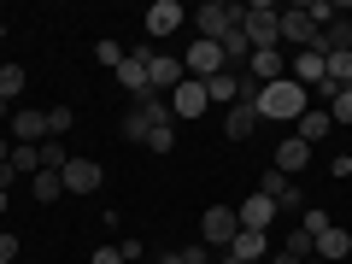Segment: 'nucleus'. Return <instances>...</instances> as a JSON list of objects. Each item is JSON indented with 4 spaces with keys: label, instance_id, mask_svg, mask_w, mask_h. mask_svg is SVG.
I'll return each instance as SVG.
<instances>
[{
    "label": "nucleus",
    "instance_id": "obj_1",
    "mask_svg": "<svg viewBox=\"0 0 352 264\" xmlns=\"http://www.w3.org/2000/svg\"><path fill=\"white\" fill-rule=\"evenodd\" d=\"M305 106H311V94H305L300 82H270V88H258V100H252V112H258V124H300L305 118Z\"/></svg>",
    "mask_w": 352,
    "mask_h": 264
},
{
    "label": "nucleus",
    "instance_id": "obj_2",
    "mask_svg": "<svg viewBox=\"0 0 352 264\" xmlns=\"http://www.w3.org/2000/svg\"><path fill=\"white\" fill-rule=\"evenodd\" d=\"M247 24V0H206L200 12H194V30H200V41H223L229 30Z\"/></svg>",
    "mask_w": 352,
    "mask_h": 264
},
{
    "label": "nucleus",
    "instance_id": "obj_3",
    "mask_svg": "<svg viewBox=\"0 0 352 264\" xmlns=\"http://www.w3.org/2000/svg\"><path fill=\"white\" fill-rule=\"evenodd\" d=\"M164 124H170V100L141 94V100L129 106V118H124V141H129V147H147V135H153V129H164Z\"/></svg>",
    "mask_w": 352,
    "mask_h": 264
},
{
    "label": "nucleus",
    "instance_id": "obj_4",
    "mask_svg": "<svg viewBox=\"0 0 352 264\" xmlns=\"http://www.w3.org/2000/svg\"><path fill=\"white\" fill-rule=\"evenodd\" d=\"M247 41H252V53H264V47H276L282 41V6H270V0H252L247 6Z\"/></svg>",
    "mask_w": 352,
    "mask_h": 264
},
{
    "label": "nucleus",
    "instance_id": "obj_5",
    "mask_svg": "<svg viewBox=\"0 0 352 264\" xmlns=\"http://www.w3.org/2000/svg\"><path fill=\"white\" fill-rule=\"evenodd\" d=\"M235 235H241L235 206H206V217H200V241H206V247H212V252H223Z\"/></svg>",
    "mask_w": 352,
    "mask_h": 264
},
{
    "label": "nucleus",
    "instance_id": "obj_6",
    "mask_svg": "<svg viewBox=\"0 0 352 264\" xmlns=\"http://www.w3.org/2000/svg\"><path fill=\"white\" fill-rule=\"evenodd\" d=\"M217 71H223V47H217V41H194V47L182 53V76H194V82H212Z\"/></svg>",
    "mask_w": 352,
    "mask_h": 264
},
{
    "label": "nucleus",
    "instance_id": "obj_7",
    "mask_svg": "<svg viewBox=\"0 0 352 264\" xmlns=\"http://www.w3.org/2000/svg\"><path fill=\"white\" fill-rule=\"evenodd\" d=\"M176 82H182V59H170V53H153V47H147V94H159V100H164Z\"/></svg>",
    "mask_w": 352,
    "mask_h": 264
},
{
    "label": "nucleus",
    "instance_id": "obj_8",
    "mask_svg": "<svg viewBox=\"0 0 352 264\" xmlns=\"http://www.w3.org/2000/svg\"><path fill=\"white\" fill-rule=\"evenodd\" d=\"M317 36H323V30L311 24V12H305V6H282V41H294V47H317Z\"/></svg>",
    "mask_w": 352,
    "mask_h": 264
},
{
    "label": "nucleus",
    "instance_id": "obj_9",
    "mask_svg": "<svg viewBox=\"0 0 352 264\" xmlns=\"http://www.w3.org/2000/svg\"><path fill=\"white\" fill-rule=\"evenodd\" d=\"M206 82H194V76H182V82L170 88V118H200L206 112Z\"/></svg>",
    "mask_w": 352,
    "mask_h": 264
},
{
    "label": "nucleus",
    "instance_id": "obj_10",
    "mask_svg": "<svg viewBox=\"0 0 352 264\" xmlns=\"http://www.w3.org/2000/svg\"><path fill=\"white\" fill-rule=\"evenodd\" d=\"M6 135H12V147H41L47 141V112H12Z\"/></svg>",
    "mask_w": 352,
    "mask_h": 264
},
{
    "label": "nucleus",
    "instance_id": "obj_11",
    "mask_svg": "<svg viewBox=\"0 0 352 264\" xmlns=\"http://www.w3.org/2000/svg\"><path fill=\"white\" fill-rule=\"evenodd\" d=\"M59 176H65V194H94V188L106 182V170H100L94 159H71Z\"/></svg>",
    "mask_w": 352,
    "mask_h": 264
},
{
    "label": "nucleus",
    "instance_id": "obj_12",
    "mask_svg": "<svg viewBox=\"0 0 352 264\" xmlns=\"http://www.w3.org/2000/svg\"><path fill=\"white\" fill-rule=\"evenodd\" d=\"M235 217H241V229H258V235H270V223H276V200H270V194H252V200L235 206Z\"/></svg>",
    "mask_w": 352,
    "mask_h": 264
},
{
    "label": "nucleus",
    "instance_id": "obj_13",
    "mask_svg": "<svg viewBox=\"0 0 352 264\" xmlns=\"http://www.w3.org/2000/svg\"><path fill=\"white\" fill-rule=\"evenodd\" d=\"M247 76H252L258 88L282 82V76H288V59H282V47H264V53H252V59H247Z\"/></svg>",
    "mask_w": 352,
    "mask_h": 264
},
{
    "label": "nucleus",
    "instance_id": "obj_14",
    "mask_svg": "<svg viewBox=\"0 0 352 264\" xmlns=\"http://www.w3.org/2000/svg\"><path fill=\"white\" fill-rule=\"evenodd\" d=\"M258 194H270V200H276V212H282V206H305V194H300V182H294V176H282L276 164H270V170H264V182H258Z\"/></svg>",
    "mask_w": 352,
    "mask_h": 264
},
{
    "label": "nucleus",
    "instance_id": "obj_15",
    "mask_svg": "<svg viewBox=\"0 0 352 264\" xmlns=\"http://www.w3.org/2000/svg\"><path fill=\"white\" fill-rule=\"evenodd\" d=\"M288 82H300L305 94H311V88L323 82V53H317V47H305V53H294V59H288Z\"/></svg>",
    "mask_w": 352,
    "mask_h": 264
},
{
    "label": "nucleus",
    "instance_id": "obj_16",
    "mask_svg": "<svg viewBox=\"0 0 352 264\" xmlns=\"http://www.w3.org/2000/svg\"><path fill=\"white\" fill-rule=\"evenodd\" d=\"M188 24V12L176 6V0H153L147 6V36H170V30H182Z\"/></svg>",
    "mask_w": 352,
    "mask_h": 264
},
{
    "label": "nucleus",
    "instance_id": "obj_17",
    "mask_svg": "<svg viewBox=\"0 0 352 264\" xmlns=\"http://www.w3.org/2000/svg\"><path fill=\"white\" fill-rule=\"evenodd\" d=\"M229 258H241V264H258V258H270V235H258V229H241L235 241H229Z\"/></svg>",
    "mask_w": 352,
    "mask_h": 264
},
{
    "label": "nucleus",
    "instance_id": "obj_18",
    "mask_svg": "<svg viewBox=\"0 0 352 264\" xmlns=\"http://www.w3.org/2000/svg\"><path fill=\"white\" fill-rule=\"evenodd\" d=\"M270 164H276V170H282V176H300V170H305V164H311V147H305V141H300V135H288V141H282V147H276V153H270Z\"/></svg>",
    "mask_w": 352,
    "mask_h": 264
},
{
    "label": "nucleus",
    "instance_id": "obj_19",
    "mask_svg": "<svg viewBox=\"0 0 352 264\" xmlns=\"http://www.w3.org/2000/svg\"><path fill=\"white\" fill-rule=\"evenodd\" d=\"M252 129H258V112H252L247 100H235V106L223 112V135H229V141H247Z\"/></svg>",
    "mask_w": 352,
    "mask_h": 264
},
{
    "label": "nucleus",
    "instance_id": "obj_20",
    "mask_svg": "<svg viewBox=\"0 0 352 264\" xmlns=\"http://www.w3.org/2000/svg\"><path fill=\"white\" fill-rule=\"evenodd\" d=\"M118 82H124L129 94H135V100L147 94V47H141V53H129V59L118 65Z\"/></svg>",
    "mask_w": 352,
    "mask_h": 264
},
{
    "label": "nucleus",
    "instance_id": "obj_21",
    "mask_svg": "<svg viewBox=\"0 0 352 264\" xmlns=\"http://www.w3.org/2000/svg\"><path fill=\"white\" fill-rule=\"evenodd\" d=\"M329 129H335V118H329L323 106H305V118H300V129H294V135H300L305 147H317V141H323Z\"/></svg>",
    "mask_w": 352,
    "mask_h": 264
},
{
    "label": "nucleus",
    "instance_id": "obj_22",
    "mask_svg": "<svg viewBox=\"0 0 352 264\" xmlns=\"http://www.w3.org/2000/svg\"><path fill=\"white\" fill-rule=\"evenodd\" d=\"M317 53H352V24L346 18H335V24H323V36H317Z\"/></svg>",
    "mask_w": 352,
    "mask_h": 264
},
{
    "label": "nucleus",
    "instance_id": "obj_23",
    "mask_svg": "<svg viewBox=\"0 0 352 264\" xmlns=\"http://www.w3.org/2000/svg\"><path fill=\"white\" fill-rule=\"evenodd\" d=\"M206 100H212V106H235L241 100V76L235 71H217L212 82H206Z\"/></svg>",
    "mask_w": 352,
    "mask_h": 264
},
{
    "label": "nucleus",
    "instance_id": "obj_24",
    "mask_svg": "<svg viewBox=\"0 0 352 264\" xmlns=\"http://www.w3.org/2000/svg\"><path fill=\"white\" fill-rule=\"evenodd\" d=\"M346 252H352V235H346V229H335V223H329L323 235H317V258H323V264L346 258Z\"/></svg>",
    "mask_w": 352,
    "mask_h": 264
},
{
    "label": "nucleus",
    "instance_id": "obj_25",
    "mask_svg": "<svg viewBox=\"0 0 352 264\" xmlns=\"http://www.w3.org/2000/svg\"><path fill=\"white\" fill-rule=\"evenodd\" d=\"M30 188H36L41 206H53V200H65V176L59 170H36V176H30Z\"/></svg>",
    "mask_w": 352,
    "mask_h": 264
},
{
    "label": "nucleus",
    "instance_id": "obj_26",
    "mask_svg": "<svg viewBox=\"0 0 352 264\" xmlns=\"http://www.w3.org/2000/svg\"><path fill=\"white\" fill-rule=\"evenodd\" d=\"M217 47H223V65H247V59H252V41H247V30H229V36L217 41Z\"/></svg>",
    "mask_w": 352,
    "mask_h": 264
},
{
    "label": "nucleus",
    "instance_id": "obj_27",
    "mask_svg": "<svg viewBox=\"0 0 352 264\" xmlns=\"http://www.w3.org/2000/svg\"><path fill=\"white\" fill-rule=\"evenodd\" d=\"M323 76H329L335 88H352V53H329V59H323Z\"/></svg>",
    "mask_w": 352,
    "mask_h": 264
},
{
    "label": "nucleus",
    "instance_id": "obj_28",
    "mask_svg": "<svg viewBox=\"0 0 352 264\" xmlns=\"http://www.w3.org/2000/svg\"><path fill=\"white\" fill-rule=\"evenodd\" d=\"M36 159H41V170H65V164H71V153H65V141H41V147H36Z\"/></svg>",
    "mask_w": 352,
    "mask_h": 264
},
{
    "label": "nucleus",
    "instance_id": "obj_29",
    "mask_svg": "<svg viewBox=\"0 0 352 264\" xmlns=\"http://www.w3.org/2000/svg\"><path fill=\"white\" fill-rule=\"evenodd\" d=\"M18 94H24V65H0V100L12 106Z\"/></svg>",
    "mask_w": 352,
    "mask_h": 264
},
{
    "label": "nucleus",
    "instance_id": "obj_30",
    "mask_svg": "<svg viewBox=\"0 0 352 264\" xmlns=\"http://www.w3.org/2000/svg\"><path fill=\"white\" fill-rule=\"evenodd\" d=\"M282 252H294V258H300V264H305V258H317V241H311V235H305V229H294V235H288V241H282Z\"/></svg>",
    "mask_w": 352,
    "mask_h": 264
},
{
    "label": "nucleus",
    "instance_id": "obj_31",
    "mask_svg": "<svg viewBox=\"0 0 352 264\" xmlns=\"http://www.w3.org/2000/svg\"><path fill=\"white\" fill-rule=\"evenodd\" d=\"M94 59H100V65H112V71H118V65H124V59H129V53H124V47H118V41H112V36H100V41H94Z\"/></svg>",
    "mask_w": 352,
    "mask_h": 264
},
{
    "label": "nucleus",
    "instance_id": "obj_32",
    "mask_svg": "<svg viewBox=\"0 0 352 264\" xmlns=\"http://www.w3.org/2000/svg\"><path fill=\"white\" fill-rule=\"evenodd\" d=\"M71 124H76V112H71V106H53V112H47V135H53V141H59Z\"/></svg>",
    "mask_w": 352,
    "mask_h": 264
},
{
    "label": "nucleus",
    "instance_id": "obj_33",
    "mask_svg": "<svg viewBox=\"0 0 352 264\" xmlns=\"http://www.w3.org/2000/svg\"><path fill=\"white\" fill-rule=\"evenodd\" d=\"M12 170H18V176H36V170H41L36 147H12Z\"/></svg>",
    "mask_w": 352,
    "mask_h": 264
},
{
    "label": "nucleus",
    "instance_id": "obj_34",
    "mask_svg": "<svg viewBox=\"0 0 352 264\" xmlns=\"http://www.w3.org/2000/svg\"><path fill=\"white\" fill-rule=\"evenodd\" d=\"M329 118H335V124H352V88H340L335 100H329Z\"/></svg>",
    "mask_w": 352,
    "mask_h": 264
},
{
    "label": "nucleus",
    "instance_id": "obj_35",
    "mask_svg": "<svg viewBox=\"0 0 352 264\" xmlns=\"http://www.w3.org/2000/svg\"><path fill=\"white\" fill-rule=\"evenodd\" d=\"M300 229H305V235L317 241V235H323V229H329V212H323V206H311V212H305V223H300Z\"/></svg>",
    "mask_w": 352,
    "mask_h": 264
},
{
    "label": "nucleus",
    "instance_id": "obj_36",
    "mask_svg": "<svg viewBox=\"0 0 352 264\" xmlns=\"http://www.w3.org/2000/svg\"><path fill=\"white\" fill-rule=\"evenodd\" d=\"M176 147V135H170V124H164V129H153V135H147V153H170Z\"/></svg>",
    "mask_w": 352,
    "mask_h": 264
},
{
    "label": "nucleus",
    "instance_id": "obj_37",
    "mask_svg": "<svg viewBox=\"0 0 352 264\" xmlns=\"http://www.w3.org/2000/svg\"><path fill=\"white\" fill-rule=\"evenodd\" d=\"M88 264H124V247H100V252H94Z\"/></svg>",
    "mask_w": 352,
    "mask_h": 264
},
{
    "label": "nucleus",
    "instance_id": "obj_38",
    "mask_svg": "<svg viewBox=\"0 0 352 264\" xmlns=\"http://www.w3.org/2000/svg\"><path fill=\"white\" fill-rule=\"evenodd\" d=\"M18 258V235H0V264H12Z\"/></svg>",
    "mask_w": 352,
    "mask_h": 264
},
{
    "label": "nucleus",
    "instance_id": "obj_39",
    "mask_svg": "<svg viewBox=\"0 0 352 264\" xmlns=\"http://www.w3.org/2000/svg\"><path fill=\"white\" fill-rule=\"evenodd\" d=\"M12 182H18V170H12V159H6L0 164V188H12Z\"/></svg>",
    "mask_w": 352,
    "mask_h": 264
},
{
    "label": "nucleus",
    "instance_id": "obj_40",
    "mask_svg": "<svg viewBox=\"0 0 352 264\" xmlns=\"http://www.w3.org/2000/svg\"><path fill=\"white\" fill-rule=\"evenodd\" d=\"M6 159H12V135H0V164H6Z\"/></svg>",
    "mask_w": 352,
    "mask_h": 264
},
{
    "label": "nucleus",
    "instance_id": "obj_41",
    "mask_svg": "<svg viewBox=\"0 0 352 264\" xmlns=\"http://www.w3.org/2000/svg\"><path fill=\"white\" fill-rule=\"evenodd\" d=\"M270 264H300V258H294V252H270Z\"/></svg>",
    "mask_w": 352,
    "mask_h": 264
},
{
    "label": "nucleus",
    "instance_id": "obj_42",
    "mask_svg": "<svg viewBox=\"0 0 352 264\" xmlns=\"http://www.w3.org/2000/svg\"><path fill=\"white\" fill-rule=\"evenodd\" d=\"M0 124H12V106H6V100H0Z\"/></svg>",
    "mask_w": 352,
    "mask_h": 264
},
{
    "label": "nucleus",
    "instance_id": "obj_43",
    "mask_svg": "<svg viewBox=\"0 0 352 264\" xmlns=\"http://www.w3.org/2000/svg\"><path fill=\"white\" fill-rule=\"evenodd\" d=\"M0 212H6V188H0Z\"/></svg>",
    "mask_w": 352,
    "mask_h": 264
},
{
    "label": "nucleus",
    "instance_id": "obj_44",
    "mask_svg": "<svg viewBox=\"0 0 352 264\" xmlns=\"http://www.w3.org/2000/svg\"><path fill=\"white\" fill-rule=\"evenodd\" d=\"M0 41H6V24H0Z\"/></svg>",
    "mask_w": 352,
    "mask_h": 264
},
{
    "label": "nucleus",
    "instance_id": "obj_45",
    "mask_svg": "<svg viewBox=\"0 0 352 264\" xmlns=\"http://www.w3.org/2000/svg\"><path fill=\"white\" fill-rule=\"evenodd\" d=\"M305 264H323V258H305Z\"/></svg>",
    "mask_w": 352,
    "mask_h": 264
},
{
    "label": "nucleus",
    "instance_id": "obj_46",
    "mask_svg": "<svg viewBox=\"0 0 352 264\" xmlns=\"http://www.w3.org/2000/svg\"><path fill=\"white\" fill-rule=\"evenodd\" d=\"M346 24H352V6H346Z\"/></svg>",
    "mask_w": 352,
    "mask_h": 264
},
{
    "label": "nucleus",
    "instance_id": "obj_47",
    "mask_svg": "<svg viewBox=\"0 0 352 264\" xmlns=\"http://www.w3.org/2000/svg\"><path fill=\"white\" fill-rule=\"evenodd\" d=\"M258 264H270V258H258Z\"/></svg>",
    "mask_w": 352,
    "mask_h": 264
}]
</instances>
